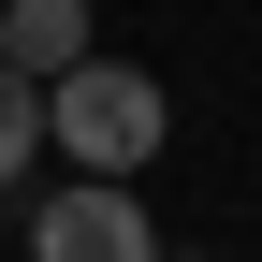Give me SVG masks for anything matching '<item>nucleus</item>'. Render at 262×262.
<instances>
[{
  "mask_svg": "<svg viewBox=\"0 0 262 262\" xmlns=\"http://www.w3.org/2000/svg\"><path fill=\"white\" fill-rule=\"evenodd\" d=\"M29 262H160V233H146V204H131L117 175H73L29 219Z\"/></svg>",
  "mask_w": 262,
  "mask_h": 262,
  "instance_id": "2",
  "label": "nucleus"
},
{
  "mask_svg": "<svg viewBox=\"0 0 262 262\" xmlns=\"http://www.w3.org/2000/svg\"><path fill=\"white\" fill-rule=\"evenodd\" d=\"M175 102H160V73H117V58H88V73L44 88V146H73V175H146Z\"/></svg>",
  "mask_w": 262,
  "mask_h": 262,
  "instance_id": "1",
  "label": "nucleus"
},
{
  "mask_svg": "<svg viewBox=\"0 0 262 262\" xmlns=\"http://www.w3.org/2000/svg\"><path fill=\"white\" fill-rule=\"evenodd\" d=\"M0 58H15L29 88L88 73V0H15V15H0Z\"/></svg>",
  "mask_w": 262,
  "mask_h": 262,
  "instance_id": "3",
  "label": "nucleus"
},
{
  "mask_svg": "<svg viewBox=\"0 0 262 262\" xmlns=\"http://www.w3.org/2000/svg\"><path fill=\"white\" fill-rule=\"evenodd\" d=\"M29 146H44V88H29L15 58H0V189L29 175Z\"/></svg>",
  "mask_w": 262,
  "mask_h": 262,
  "instance_id": "4",
  "label": "nucleus"
}]
</instances>
